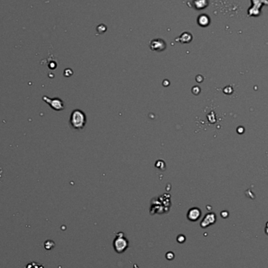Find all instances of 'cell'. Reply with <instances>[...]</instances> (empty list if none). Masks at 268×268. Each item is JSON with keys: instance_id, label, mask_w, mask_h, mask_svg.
Masks as SVG:
<instances>
[{"instance_id": "6da1fadb", "label": "cell", "mask_w": 268, "mask_h": 268, "mask_svg": "<svg viewBox=\"0 0 268 268\" xmlns=\"http://www.w3.org/2000/svg\"><path fill=\"white\" fill-rule=\"evenodd\" d=\"M86 115L85 113L82 112V111L78 109H76L73 111L71 115V119L70 122L72 126L74 129H82L86 125Z\"/></svg>"}, {"instance_id": "7a4b0ae2", "label": "cell", "mask_w": 268, "mask_h": 268, "mask_svg": "<svg viewBox=\"0 0 268 268\" xmlns=\"http://www.w3.org/2000/svg\"><path fill=\"white\" fill-rule=\"evenodd\" d=\"M129 246V242L124 237H117L114 241V248L118 253L123 252Z\"/></svg>"}, {"instance_id": "3957f363", "label": "cell", "mask_w": 268, "mask_h": 268, "mask_svg": "<svg viewBox=\"0 0 268 268\" xmlns=\"http://www.w3.org/2000/svg\"><path fill=\"white\" fill-rule=\"evenodd\" d=\"M43 100L46 101L47 104H49L51 107H53L54 110H62L63 108V102L59 100V99H49L46 97H44Z\"/></svg>"}, {"instance_id": "277c9868", "label": "cell", "mask_w": 268, "mask_h": 268, "mask_svg": "<svg viewBox=\"0 0 268 268\" xmlns=\"http://www.w3.org/2000/svg\"><path fill=\"white\" fill-rule=\"evenodd\" d=\"M201 216V210L198 208H192L188 213V218L190 221H196Z\"/></svg>"}, {"instance_id": "5b68a950", "label": "cell", "mask_w": 268, "mask_h": 268, "mask_svg": "<svg viewBox=\"0 0 268 268\" xmlns=\"http://www.w3.org/2000/svg\"><path fill=\"white\" fill-rule=\"evenodd\" d=\"M215 221H216V215L214 213H208L207 215H205L201 223V226L202 227H206L214 223Z\"/></svg>"}, {"instance_id": "8992f818", "label": "cell", "mask_w": 268, "mask_h": 268, "mask_svg": "<svg viewBox=\"0 0 268 268\" xmlns=\"http://www.w3.org/2000/svg\"><path fill=\"white\" fill-rule=\"evenodd\" d=\"M151 48L152 50H155V51H162L165 48V44L164 42H162L161 43H159V44H156L155 42L153 41L151 44Z\"/></svg>"}, {"instance_id": "52a82bcc", "label": "cell", "mask_w": 268, "mask_h": 268, "mask_svg": "<svg viewBox=\"0 0 268 268\" xmlns=\"http://www.w3.org/2000/svg\"><path fill=\"white\" fill-rule=\"evenodd\" d=\"M165 257H166V259H169V260H171V259H174V254H173V252H167L166 255H165Z\"/></svg>"}, {"instance_id": "ba28073f", "label": "cell", "mask_w": 268, "mask_h": 268, "mask_svg": "<svg viewBox=\"0 0 268 268\" xmlns=\"http://www.w3.org/2000/svg\"><path fill=\"white\" fill-rule=\"evenodd\" d=\"M177 241H178L180 243H183L184 242H185V236L182 235V234L179 235V236L177 237Z\"/></svg>"}]
</instances>
